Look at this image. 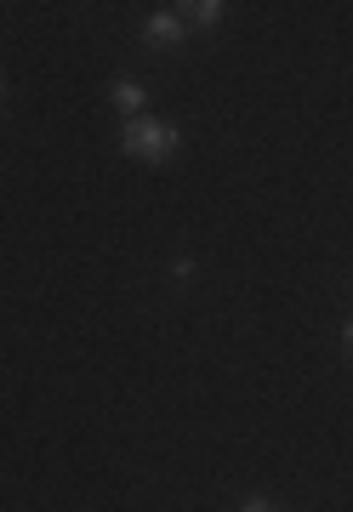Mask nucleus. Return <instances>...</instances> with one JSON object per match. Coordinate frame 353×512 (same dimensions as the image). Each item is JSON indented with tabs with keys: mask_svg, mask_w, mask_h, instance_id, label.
Instances as JSON below:
<instances>
[{
	"mask_svg": "<svg viewBox=\"0 0 353 512\" xmlns=\"http://www.w3.org/2000/svg\"><path fill=\"white\" fill-rule=\"evenodd\" d=\"M177 12H188V23H194V29H211V23H223V0H194V6H177Z\"/></svg>",
	"mask_w": 353,
	"mask_h": 512,
	"instance_id": "obj_4",
	"label": "nucleus"
},
{
	"mask_svg": "<svg viewBox=\"0 0 353 512\" xmlns=\"http://www.w3.org/2000/svg\"><path fill=\"white\" fill-rule=\"evenodd\" d=\"M183 35H188V18H177V12H149V23H143L149 46H177Z\"/></svg>",
	"mask_w": 353,
	"mask_h": 512,
	"instance_id": "obj_2",
	"label": "nucleus"
},
{
	"mask_svg": "<svg viewBox=\"0 0 353 512\" xmlns=\"http://www.w3.org/2000/svg\"><path fill=\"white\" fill-rule=\"evenodd\" d=\"M143 103H149V92L137 80H114V109L126 114V120H143Z\"/></svg>",
	"mask_w": 353,
	"mask_h": 512,
	"instance_id": "obj_3",
	"label": "nucleus"
},
{
	"mask_svg": "<svg viewBox=\"0 0 353 512\" xmlns=\"http://www.w3.org/2000/svg\"><path fill=\"white\" fill-rule=\"evenodd\" d=\"M342 342H348V353H353V325H348V330H342Z\"/></svg>",
	"mask_w": 353,
	"mask_h": 512,
	"instance_id": "obj_6",
	"label": "nucleus"
},
{
	"mask_svg": "<svg viewBox=\"0 0 353 512\" xmlns=\"http://www.w3.org/2000/svg\"><path fill=\"white\" fill-rule=\"evenodd\" d=\"M240 512H279V507H268V501H245Z\"/></svg>",
	"mask_w": 353,
	"mask_h": 512,
	"instance_id": "obj_5",
	"label": "nucleus"
},
{
	"mask_svg": "<svg viewBox=\"0 0 353 512\" xmlns=\"http://www.w3.org/2000/svg\"><path fill=\"white\" fill-rule=\"evenodd\" d=\"M0 97H6V92H0Z\"/></svg>",
	"mask_w": 353,
	"mask_h": 512,
	"instance_id": "obj_7",
	"label": "nucleus"
},
{
	"mask_svg": "<svg viewBox=\"0 0 353 512\" xmlns=\"http://www.w3.org/2000/svg\"><path fill=\"white\" fill-rule=\"evenodd\" d=\"M120 148H126L131 160L143 165H166L177 148H183V131L171 126V120H154V114H143V120H126V131H120Z\"/></svg>",
	"mask_w": 353,
	"mask_h": 512,
	"instance_id": "obj_1",
	"label": "nucleus"
}]
</instances>
